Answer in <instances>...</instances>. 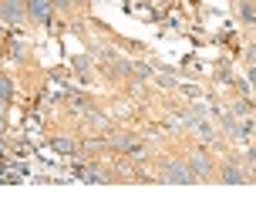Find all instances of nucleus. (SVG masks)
Segmentation results:
<instances>
[{
    "mask_svg": "<svg viewBox=\"0 0 256 202\" xmlns=\"http://www.w3.org/2000/svg\"><path fill=\"white\" fill-rule=\"evenodd\" d=\"M0 17L20 20V17H24V4H20V0H0Z\"/></svg>",
    "mask_w": 256,
    "mask_h": 202,
    "instance_id": "obj_1",
    "label": "nucleus"
},
{
    "mask_svg": "<svg viewBox=\"0 0 256 202\" xmlns=\"http://www.w3.org/2000/svg\"><path fill=\"white\" fill-rule=\"evenodd\" d=\"M27 4H30V14L38 20H48L51 17V0H27Z\"/></svg>",
    "mask_w": 256,
    "mask_h": 202,
    "instance_id": "obj_2",
    "label": "nucleus"
},
{
    "mask_svg": "<svg viewBox=\"0 0 256 202\" xmlns=\"http://www.w3.org/2000/svg\"><path fill=\"white\" fill-rule=\"evenodd\" d=\"M0 98H10V84H7L4 78H0Z\"/></svg>",
    "mask_w": 256,
    "mask_h": 202,
    "instance_id": "obj_4",
    "label": "nucleus"
},
{
    "mask_svg": "<svg viewBox=\"0 0 256 202\" xmlns=\"http://www.w3.org/2000/svg\"><path fill=\"white\" fill-rule=\"evenodd\" d=\"M168 182H192V172H186V165H172L166 172Z\"/></svg>",
    "mask_w": 256,
    "mask_h": 202,
    "instance_id": "obj_3",
    "label": "nucleus"
}]
</instances>
